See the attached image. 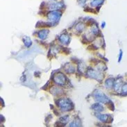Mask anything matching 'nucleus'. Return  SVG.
<instances>
[{
    "instance_id": "f03ea898",
    "label": "nucleus",
    "mask_w": 127,
    "mask_h": 127,
    "mask_svg": "<svg viewBox=\"0 0 127 127\" xmlns=\"http://www.w3.org/2000/svg\"><path fill=\"white\" fill-rule=\"evenodd\" d=\"M62 16V13L59 10H53L49 13L47 15V19L51 24H56L59 21Z\"/></svg>"
},
{
    "instance_id": "1a4fd4ad",
    "label": "nucleus",
    "mask_w": 127,
    "mask_h": 127,
    "mask_svg": "<svg viewBox=\"0 0 127 127\" xmlns=\"http://www.w3.org/2000/svg\"><path fill=\"white\" fill-rule=\"evenodd\" d=\"M96 118L102 122H107L110 116L108 115H103V114H96Z\"/></svg>"
},
{
    "instance_id": "4468645a",
    "label": "nucleus",
    "mask_w": 127,
    "mask_h": 127,
    "mask_svg": "<svg viewBox=\"0 0 127 127\" xmlns=\"http://www.w3.org/2000/svg\"><path fill=\"white\" fill-rule=\"evenodd\" d=\"M23 41H24V45L27 47H30L32 45V40L29 36H24L23 38Z\"/></svg>"
},
{
    "instance_id": "2eb2a0df",
    "label": "nucleus",
    "mask_w": 127,
    "mask_h": 127,
    "mask_svg": "<svg viewBox=\"0 0 127 127\" xmlns=\"http://www.w3.org/2000/svg\"><path fill=\"white\" fill-rule=\"evenodd\" d=\"M104 0H93L90 2V5L93 7H98L103 3Z\"/></svg>"
},
{
    "instance_id": "393cba45",
    "label": "nucleus",
    "mask_w": 127,
    "mask_h": 127,
    "mask_svg": "<svg viewBox=\"0 0 127 127\" xmlns=\"http://www.w3.org/2000/svg\"><path fill=\"white\" fill-rule=\"evenodd\" d=\"M105 24H106V23H105V22H103V23L101 24V27H102V28H104V27H105Z\"/></svg>"
},
{
    "instance_id": "dca6fc26",
    "label": "nucleus",
    "mask_w": 127,
    "mask_h": 127,
    "mask_svg": "<svg viewBox=\"0 0 127 127\" xmlns=\"http://www.w3.org/2000/svg\"><path fill=\"white\" fill-rule=\"evenodd\" d=\"M90 33L93 35H97L99 33V29L97 27V26L96 25H93V27L90 29Z\"/></svg>"
},
{
    "instance_id": "20e7f679",
    "label": "nucleus",
    "mask_w": 127,
    "mask_h": 127,
    "mask_svg": "<svg viewBox=\"0 0 127 127\" xmlns=\"http://www.w3.org/2000/svg\"><path fill=\"white\" fill-rule=\"evenodd\" d=\"M86 74L90 78L95 79L98 81H101L103 78V74L100 72V71L97 70V69L95 70L93 69H89L86 72Z\"/></svg>"
},
{
    "instance_id": "4be33fe9",
    "label": "nucleus",
    "mask_w": 127,
    "mask_h": 127,
    "mask_svg": "<svg viewBox=\"0 0 127 127\" xmlns=\"http://www.w3.org/2000/svg\"><path fill=\"white\" fill-rule=\"evenodd\" d=\"M107 106L111 110H114V105H113V103H112V101H110L108 103V104H107Z\"/></svg>"
},
{
    "instance_id": "423d86ee",
    "label": "nucleus",
    "mask_w": 127,
    "mask_h": 127,
    "mask_svg": "<svg viewBox=\"0 0 127 127\" xmlns=\"http://www.w3.org/2000/svg\"><path fill=\"white\" fill-rule=\"evenodd\" d=\"M63 7V3L62 2H53L49 3V9L54 10H57L62 8Z\"/></svg>"
},
{
    "instance_id": "412c9836",
    "label": "nucleus",
    "mask_w": 127,
    "mask_h": 127,
    "mask_svg": "<svg viewBox=\"0 0 127 127\" xmlns=\"http://www.w3.org/2000/svg\"><path fill=\"white\" fill-rule=\"evenodd\" d=\"M100 65V67L99 65H97L96 66V68H97V70H99V71H101V70H106V66L104 65V64H101V63H100L99 64Z\"/></svg>"
},
{
    "instance_id": "b1692460",
    "label": "nucleus",
    "mask_w": 127,
    "mask_h": 127,
    "mask_svg": "<svg viewBox=\"0 0 127 127\" xmlns=\"http://www.w3.org/2000/svg\"><path fill=\"white\" fill-rule=\"evenodd\" d=\"M80 3H81V5H83V4H84L85 3V2H86V0H80V1H79Z\"/></svg>"
},
{
    "instance_id": "a878e982",
    "label": "nucleus",
    "mask_w": 127,
    "mask_h": 127,
    "mask_svg": "<svg viewBox=\"0 0 127 127\" xmlns=\"http://www.w3.org/2000/svg\"><path fill=\"white\" fill-rule=\"evenodd\" d=\"M52 1H54V0H52Z\"/></svg>"
},
{
    "instance_id": "f8f14e48",
    "label": "nucleus",
    "mask_w": 127,
    "mask_h": 127,
    "mask_svg": "<svg viewBox=\"0 0 127 127\" xmlns=\"http://www.w3.org/2000/svg\"><path fill=\"white\" fill-rule=\"evenodd\" d=\"M122 86V79H120L117 80L115 82V84H114V90L116 92H118L120 90L121 87Z\"/></svg>"
},
{
    "instance_id": "5701e85b",
    "label": "nucleus",
    "mask_w": 127,
    "mask_h": 127,
    "mask_svg": "<svg viewBox=\"0 0 127 127\" xmlns=\"http://www.w3.org/2000/svg\"><path fill=\"white\" fill-rule=\"evenodd\" d=\"M122 55H123V52L122 50H120V56H119V59H118V61L119 62H120L121 60H122Z\"/></svg>"
},
{
    "instance_id": "0eeeda50",
    "label": "nucleus",
    "mask_w": 127,
    "mask_h": 127,
    "mask_svg": "<svg viewBox=\"0 0 127 127\" xmlns=\"http://www.w3.org/2000/svg\"><path fill=\"white\" fill-rule=\"evenodd\" d=\"M48 33V29H42V30H40V31L38 32V35L40 39H41V40H45V39H46V38L47 37Z\"/></svg>"
},
{
    "instance_id": "7ed1b4c3",
    "label": "nucleus",
    "mask_w": 127,
    "mask_h": 127,
    "mask_svg": "<svg viewBox=\"0 0 127 127\" xmlns=\"http://www.w3.org/2000/svg\"><path fill=\"white\" fill-rule=\"evenodd\" d=\"M93 97L95 101L100 103H108L109 101L108 96L99 90H96L93 93Z\"/></svg>"
},
{
    "instance_id": "a211bd4d",
    "label": "nucleus",
    "mask_w": 127,
    "mask_h": 127,
    "mask_svg": "<svg viewBox=\"0 0 127 127\" xmlns=\"http://www.w3.org/2000/svg\"><path fill=\"white\" fill-rule=\"evenodd\" d=\"M69 116H67V115H66V116H63V117L60 118V121H61L63 124H67V123L69 122Z\"/></svg>"
},
{
    "instance_id": "9d476101",
    "label": "nucleus",
    "mask_w": 127,
    "mask_h": 127,
    "mask_svg": "<svg viewBox=\"0 0 127 127\" xmlns=\"http://www.w3.org/2000/svg\"><path fill=\"white\" fill-rule=\"evenodd\" d=\"M59 40L63 45H67L69 42V37L66 34H63L59 37Z\"/></svg>"
},
{
    "instance_id": "aec40b11",
    "label": "nucleus",
    "mask_w": 127,
    "mask_h": 127,
    "mask_svg": "<svg viewBox=\"0 0 127 127\" xmlns=\"http://www.w3.org/2000/svg\"><path fill=\"white\" fill-rule=\"evenodd\" d=\"M122 93L123 95H127V83H125L122 87Z\"/></svg>"
},
{
    "instance_id": "f257e3e1",
    "label": "nucleus",
    "mask_w": 127,
    "mask_h": 127,
    "mask_svg": "<svg viewBox=\"0 0 127 127\" xmlns=\"http://www.w3.org/2000/svg\"><path fill=\"white\" fill-rule=\"evenodd\" d=\"M58 106L61 108V110L63 112H67L72 110L74 108L73 103L68 99H61L57 101Z\"/></svg>"
},
{
    "instance_id": "9b49d317",
    "label": "nucleus",
    "mask_w": 127,
    "mask_h": 127,
    "mask_svg": "<svg viewBox=\"0 0 127 127\" xmlns=\"http://www.w3.org/2000/svg\"><path fill=\"white\" fill-rule=\"evenodd\" d=\"M64 69H65V71L67 72V74H72V73H74V72H75V68H74V67L73 65L69 64V63H67V64L65 65Z\"/></svg>"
},
{
    "instance_id": "ddd939ff",
    "label": "nucleus",
    "mask_w": 127,
    "mask_h": 127,
    "mask_svg": "<svg viewBox=\"0 0 127 127\" xmlns=\"http://www.w3.org/2000/svg\"><path fill=\"white\" fill-rule=\"evenodd\" d=\"M114 86V80L113 79H108L106 81V82H105V86H106V88H108V89H110L111 88H113Z\"/></svg>"
},
{
    "instance_id": "6ab92c4d",
    "label": "nucleus",
    "mask_w": 127,
    "mask_h": 127,
    "mask_svg": "<svg viewBox=\"0 0 127 127\" xmlns=\"http://www.w3.org/2000/svg\"><path fill=\"white\" fill-rule=\"evenodd\" d=\"M84 27H85V26H84V24H83V23H79L76 26L75 29L76 31L81 32V31H82L84 29Z\"/></svg>"
},
{
    "instance_id": "6e6552de",
    "label": "nucleus",
    "mask_w": 127,
    "mask_h": 127,
    "mask_svg": "<svg viewBox=\"0 0 127 127\" xmlns=\"http://www.w3.org/2000/svg\"><path fill=\"white\" fill-rule=\"evenodd\" d=\"M91 108L96 113H101L103 110V107L99 103H95L91 106Z\"/></svg>"
},
{
    "instance_id": "f3484780",
    "label": "nucleus",
    "mask_w": 127,
    "mask_h": 127,
    "mask_svg": "<svg viewBox=\"0 0 127 127\" xmlns=\"http://www.w3.org/2000/svg\"><path fill=\"white\" fill-rule=\"evenodd\" d=\"M69 127H80L81 126V122L79 120H75L74 121H73L72 122H71L69 125Z\"/></svg>"
},
{
    "instance_id": "39448f33",
    "label": "nucleus",
    "mask_w": 127,
    "mask_h": 127,
    "mask_svg": "<svg viewBox=\"0 0 127 127\" xmlns=\"http://www.w3.org/2000/svg\"><path fill=\"white\" fill-rule=\"evenodd\" d=\"M54 81L56 83H57L59 86H64L66 82H67V79L63 73H57L54 76Z\"/></svg>"
}]
</instances>
